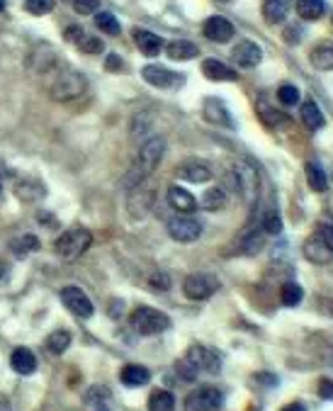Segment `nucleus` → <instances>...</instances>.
Masks as SVG:
<instances>
[{
    "label": "nucleus",
    "instance_id": "nucleus-1",
    "mask_svg": "<svg viewBox=\"0 0 333 411\" xmlns=\"http://www.w3.org/2000/svg\"><path fill=\"white\" fill-rule=\"evenodd\" d=\"M130 324L141 336H156V333H163L171 326V319H168V314L151 309V307H136L130 316Z\"/></svg>",
    "mask_w": 333,
    "mask_h": 411
},
{
    "label": "nucleus",
    "instance_id": "nucleus-2",
    "mask_svg": "<svg viewBox=\"0 0 333 411\" xmlns=\"http://www.w3.org/2000/svg\"><path fill=\"white\" fill-rule=\"evenodd\" d=\"M86 91H88V80H86V75L78 73V71H61V73L56 75L54 83L49 86L51 97L59 102L75 100V97L83 95Z\"/></svg>",
    "mask_w": 333,
    "mask_h": 411
},
{
    "label": "nucleus",
    "instance_id": "nucleus-3",
    "mask_svg": "<svg viewBox=\"0 0 333 411\" xmlns=\"http://www.w3.org/2000/svg\"><path fill=\"white\" fill-rule=\"evenodd\" d=\"M226 180L234 183V190L243 198V202H256L258 198V173L256 168L248 166V163H236V166L229 171Z\"/></svg>",
    "mask_w": 333,
    "mask_h": 411
},
{
    "label": "nucleus",
    "instance_id": "nucleus-4",
    "mask_svg": "<svg viewBox=\"0 0 333 411\" xmlns=\"http://www.w3.org/2000/svg\"><path fill=\"white\" fill-rule=\"evenodd\" d=\"M90 244H92V234L88 229H83V226H78V229H69L59 236V241H56V253H59L61 258H66V261H73V258L83 256Z\"/></svg>",
    "mask_w": 333,
    "mask_h": 411
},
{
    "label": "nucleus",
    "instance_id": "nucleus-5",
    "mask_svg": "<svg viewBox=\"0 0 333 411\" xmlns=\"http://www.w3.org/2000/svg\"><path fill=\"white\" fill-rule=\"evenodd\" d=\"M217 290H219V280H217L214 275H210V272H193V275H188L183 283L185 297L195 299V302H199V299H210Z\"/></svg>",
    "mask_w": 333,
    "mask_h": 411
},
{
    "label": "nucleus",
    "instance_id": "nucleus-6",
    "mask_svg": "<svg viewBox=\"0 0 333 411\" xmlns=\"http://www.w3.org/2000/svg\"><path fill=\"white\" fill-rule=\"evenodd\" d=\"M183 360L195 370V373H219L221 370L219 353H214L207 346H190Z\"/></svg>",
    "mask_w": 333,
    "mask_h": 411
},
{
    "label": "nucleus",
    "instance_id": "nucleus-7",
    "mask_svg": "<svg viewBox=\"0 0 333 411\" xmlns=\"http://www.w3.org/2000/svg\"><path fill=\"white\" fill-rule=\"evenodd\" d=\"M224 404V395L217 387H199L185 399V411H217Z\"/></svg>",
    "mask_w": 333,
    "mask_h": 411
},
{
    "label": "nucleus",
    "instance_id": "nucleus-8",
    "mask_svg": "<svg viewBox=\"0 0 333 411\" xmlns=\"http://www.w3.org/2000/svg\"><path fill=\"white\" fill-rule=\"evenodd\" d=\"M61 302H64L66 309H69L71 314L78 316V319H90L92 312H95V307H92L90 297H88V294L83 292L81 287H75V285H71V287L61 290Z\"/></svg>",
    "mask_w": 333,
    "mask_h": 411
},
{
    "label": "nucleus",
    "instance_id": "nucleus-9",
    "mask_svg": "<svg viewBox=\"0 0 333 411\" xmlns=\"http://www.w3.org/2000/svg\"><path fill=\"white\" fill-rule=\"evenodd\" d=\"M163 154H166V141H163L161 137H153V139L146 141V144L139 149V156H136V166H139L141 176L153 171V168L161 163Z\"/></svg>",
    "mask_w": 333,
    "mask_h": 411
},
{
    "label": "nucleus",
    "instance_id": "nucleus-10",
    "mask_svg": "<svg viewBox=\"0 0 333 411\" xmlns=\"http://www.w3.org/2000/svg\"><path fill=\"white\" fill-rule=\"evenodd\" d=\"M168 234H171V239L180 241V244H190V241L199 239V234H202V224H199L197 219H190V217H173L171 222H168Z\"/></svg>",
    "mask_w": 333,
    "mask_h": 411
},
{
    "label": "nucleus",
    "instance_id": "nucleus-11",
    "mask_svg": "<svg viewBox=\"0 0 333 411\" xmlns=\"http://www.w3.org/2000/svg\"><path fill=\"white\" fill-rule=\"evenodd\" d=\"M141 75H144L146 83H151V86L156 88H175V86H183L185 78L183 75H175L173 71H168L166 66H144L141 69Z\"/></svg>",
    "mask_w": 333,
    "mask_h": 411
},
{
    "label": "nucleus",
    "instance_id": "nucleus-12",
    "mask_svg": "<svg viewBox=\"0 0 333 411\" xmlns=\"http://www.w3.org/2000/svg\"><path fill=\"white\" fill-rule=\"evenodd\" d=\"M232 56L241 69H253V66H258L260 59H263V49L256 42H251V39H243V42H238L236 47L232 49Z\"/></svg>",
    "mask_w": 333,
    "mask_h": 411
},
{
    "label": "nucleus",
    "instance_id": "nucleus-13",
    "mask_svg": "<svg viewBox=\"0 0 333 411\" xmlns=\"http://www.w3.org/2000/svg\"><path fill=\"white\" fill-rule=\"evenodd\" d=\"M202 32H204V37L210 39V42H217V44H224V42H229V39L234 37V25L226 17H219V15H214V17H210V20L204 22V27H202Z\"/></svg>",
    "mask_w": 333,
    "mask_h": 411
},
{
    "label": "nucleus",
    "instance_id": "nucleus-14",
    "mask_svg": "<svg viewBox=\"0 0 333 411\" xmlns=\"http://www.w3.org/2000/svg\"><path fill=\"white\" fill-rule=\"evenodd\" d=\"M304 256L312 263H317V266H328V263L333 261V251L326 246V241L321 239L319 231H314V234L304 241Z\"/></svg>",
    "mask_w": 333,
    "mask_h": 411
},
{
    "label": "nucleus",
    "instance_id": "nucleus-15",
    "mask_svg": "<svg viewBox=\"0 0 333 411\" xmlns=\"http://www.w3.org/2000/svg\"><path fill=\"white\" fill-rule=\"evenodd\" d=\"M151 204H153V190L151 187H146L144 183H136L134 187H132L130 193V212L132 217L141 219L149 214Z\"/></svg>",
    "mask_w": 333,
    "mask_h": 411
},
{
    "label": "nucleus",
    "instance_id": "nucleus-16",
    "mask_svg": "<svg viewBox=\"0 0 333 411\" xmlns=\"http://www.w3.org/2000/svg\"><path fill=\"white\" fill-rule=\"evenodd\" d=\"M177 178H183L188 183H207L212 180V168L204 161H183L177 166Z\"/></svg>",
    "mask_w": 333,
    "mask_h": 411
},
{
    "label": "nucleus",
    "instance_id": "nucleus-17",
    "mask_svg": "<svg viewBox=\"0 0 333 411\" xmlns=\"http://www.w3.org/2000/svg\"><path fill=\"white\" fill-rule=\"evenodd\" d=\"M168 204L180 214H193L195 209H197V200H195V195H190L185 187H177V185L168 187Z\"/></svg>",
    "mask_w": 333,
    "mask_h": 411
},
{
    "label": "nucleus",
    "instance_id": "nucleus-18",
    "mask_svg": "<svg viewBox=\"0 0 333 411\" xmlns=\"http://www.w3.org/2000/svg\"><path fill=\"white\" fill-rule=\"evenodd\" d=\"M66 39H69L71 44H75V47H81V51L86 54H100L102 49H105V44H102L100 39L86 34V30H81V27H69V30H66Z\"/></svg>",
    "mask_w": 333,
    "mask_h": 411
},
{
    "label": "nucleus",
    "instance_id": "nucleus-19",
    "mask_svg": "<svg viewBox=\"0 0 333 411\" xmlns=\"http://www.w3.org/2000/svg\"><path fill=\"white\" fill-rule=\"evenodd\" d=\"M134 42L144 56H158L163 51V39L149 30H134Z\"/></svg>",
    "mask_w": 333,
    "mask_h": 411
},
{
    "label": "nucleus",
    "instance_id": "nucleus-20",
    "mask_svg": "<svg viewBox=\"0 0 333 411\" xmlns=\"http://www.w3.org/2000/svg\"><path fill=\"white\" fill-rule=\"evenodd\" d=\"M204 119L212 124H224V127H232V117H229V110L221 100L217 97H207L204 100Z\"/></svg>",
    "mask_w": 333,
    "mask_h": 411
},
{
    "label": "nucleus",
    "instance_id": "nucleus-21",
    "mask_svg": "<svg viewBox=\"0 0 333 411\" xmlns=\"http://www.w3.org/2000/svg\"><path fill=\"white\" fill-rule=\"evenodd\" d=\"M202 73H204V78H210V80H238L236 71H234L232 66L221 64L219 59L202 61Z\"/></svg>",
    "mask_w": 333,
    "mask_h": 411
},
{
    "label": "nucleus",
    "instance_id": "nucleus-22",
    "mask_svg": "<svg viewBox=\"0 0 333 411\" xmlns=\"http://www.w3.org/2000/svg\"><path fill=\"white\" fill-rule=\"evenodd\" d=\"M10 365L17 375H32L37 370V358H34V353L29 348H15Z\"/></svg>",
    "mask_w": 333,
    "mask_h": 411
},
{
    "label": "nucleus",
    "instance_id": "nucleus-23",
    "mask_svg": "<svg viewBox=\"0 0 333 411\" xmlns=\"http://www.w3.org/2000/svg\"><path fill=\"white\" fill-rule=\"evenodd\" d=\"M290 0H265L263 3V17L268 25H280L290 12Z\"/></svg>",
    "mask_w": 333,
    "mask_h": 411
},
{
    "label": "nucleus",
    "instance_id": "nucleus-24",
    "mask_svg": "<svg viewBox=\"0 0 333 411\" xmlns=\"http://www.w3.org/2000/svg\"><path fill=\"white\" fill-rule=\"evenodd\" d=\"M168 56H171L173 61H190V59H195L199 54V49H197V44L195 42H188V39H175V42H171L168 44Z\"/></svg>",
    "mask_w": 333,
    "mask_h": 411
},
{
    "label": "nucleus",
    "instance_id": "nucleus-25",
    "mask_svg": "<svg viewBox=\"0 0 333 411\" xmlns=\"http://www.w3.org/2000/svg\"><path fill=\"white\" fill-rule=\"evenodd\" d=\"M119 379H122L124 387H144L151 379V373L146 368H141V365H127L119 373Z\"/></svg>",
    "mask_w": 333,
    "mask_h": 411
},
{
    "label": "nucleus",
    "instance_id": "nucleus-26",
    "mask_svg": "<svg viewBox=\"0 0 333 411\" xmlns=\"http://www.w3.org/2000/svg\"><path fill=\"white\" fill-rule=\"evenodd\" d=\"M258 117H260V122L265 124V127H270V129H275L278 124H282V122H287V115H282L280 110H275L273 105H268V100L265 97H258Z\"/></svg>",
    "mask_w": 333,
    "mask_h": 411
},
{
    "label": "nucleus",
    "instance_id": "nucleus-27",
    "mask_svg": "<svg viewBox=\"0 0 333 411\" xmlns=\"http://www.w3.org/2000/svg\"><path fill=\"white\" fill-rule=\"evenodd\" d=\"M301 122H304L306 129H312V132H317V129H321L323 124H326L321 110H319V105L314 100H306L304 105H301Z\"/></svg>",
    "mask_w": 333,
    "mask_h": 411
},
{
    "label": "nucleus",
    "instance_id": "nucleus-28",
    "mask_svg": "<svg viewBox=\"0 0 333 411\" xmlns=\"http://www.w3.org/2000/svg\"><path fill=\"white\" fill-rule=\"evenodd\" d=\"M309 61L317 71H333V44H319L309 54Z\"/></svg>",
    "mask_w": 333,
    "mask_h": 411
},
{
    "label": "nucleus",
    "instance_id": "nucleus-29",
    "mask_svg": "<svg viewBox=\"0 0 333 411\" xmlns=\"http://www.w3.org/2000/svg\"><path fill=\"white\" fill-rule=\"evenodd\" d=\"M295 10L301 20H319L326 12V3L323 0H297Z\"/></svg>",
    "mask_w": 333,
    "mask_h": 411
},
{
    "label": "nucleus",
    "instance_id": "nucleus-30",
    "mask_svg": "<svg viewBox=\"0 0 333 411\" xmlns=\"http://www.w3.org/2000/svg\"><path fill=\"white\" fill-rule=\"evenodd\" d=\"M304 173H306V183H309V187H312L314 193H323L328 185L326 180V173H323V168L319 166V163H314V161H309L304 166Z\"/></svg>",
    "mask_w": 333,
    "mask_h": 411
},
{
    "label": "nucleus",
    "instance_id": "nucleus-31",
    "mask_svg": "<svg viewBox=\"0 0 333 411\" xmlns=\"http://www.w3.org/2000/svg\"><path fill=\"white\" fill-rule=\"evenodd\" d=\"M86 404L92 411H110V390L108 387H92L86 395Z\"/></svg>",
    "mask_w": 333,
    "mask_h": 411
},
{
    "label": "nucleus",
    "instance_id": "nucleus-32",
    "mask_svg": "<svg viewBox=\"0 0 333 411\" xmlns=\"http://www.w3.org/2000/svg\"><path fill=\"white\" fill-rule=\"evenodd\" d=\"M149 411H175V397L168 390H156L149 397Z\"/></svg>",
    "mask_w": 333,
    "mask_h": 411
},
{
    "label": "nucleus",
    "instance_id": "nucleus-33",
    "mask_svg": "<svg viewBox=\"0 0 333 411\" xmlns=\"http://www.w3.org/2000/svg\"><path fill=\"white\" fill-rule=\"evenodd\" d=\"M202 207L210 209V212L224 209L226 207V190L224 187H210V190L202 195Z\"/></svg>",
    "mask_w": 333,
    "mask_h": 411
},
{
    "label": "nucleus",
    "instance_id": "nucleus-34",
    "mask_svg": "<svg viewBox=\"0 0 333 411\" xmlns=\"http://www.w3.org/2000/svg\"><path fill=\"white\" fill-rule=\"evenodd\" d=\"M71 346V333L64 331V329H59V331L49 333L47 336V351L54 353V355H61V353H66V348Z\"/></svg>",
    "mask_w": 333,
    "mask_h": 411
},
{
    "label": "nucleus",
    "instance_id": "nucleus-35",
    "mask_svg": "<svg viewBox=\"0 0 333 411\" xmlns=\"http://www.w3.org/2000/svg\"><path fill=\"white\" fill-rule=\"evenodd\" d=\"M280 299H282L285 307H297L304 299V290L297 283H285L282 285V292H280Z\"/></svg>",
    "mask_w": 333,
    "mask_h": 411
},
{
    "label": "nucleus",
    "instance_id": "nucleus-36",
    "mask_svg": "<svg viewBox=\"0 0 333 411\" xmlns=\"http://www.w3.org/2000/svg\"><path fill=\"white\" fill-rule=\"evenodd\" d=\"M95 25H97V30L105 34H119V22L112 12H97Z\"/></svg>",
    "mask_w": 333,
    "mask_h": 411
},
{
    "label": "nucleus",
    "instance_id": "nucleus-37",
    "mask_svg": "<svg viewBox=\"0 0 333 411\" xmlns=\"http://www.w3.org/2000/svg\"><path fill=\"white\" fill-rule=\"evenodd\" d=\"M37 248H39V239H37V236H32V234L12 241V251H15V256H20V258L27 256L29 251H37Z\"/></svg>",
    "mask_w": 333,
    "mask_h": 411
},
{
    "label": "nucleus",
    "instance_id": "nucleus-38",
    "mask_svg": "<svg viewBox=\"0 0 333 411\" xmlns=\"http://www.w3.org/2000/svg\"><path fill=\"white\" fill-rule=\"evenodd\" d=\"M278 100H280V105H285V107L297 105V102H299V88L292 86V83L280 86L278 88Z\"/></svg>",
    "mask_w": 333,
    "mask_h": 411
},
{
    "label": "nucleus",
    "instance_id": "nucleus-39",
    "mask_svg": "<svg viewBox=\"0 0 333 411\" xmlns=\"http://www.w3.org/2000/svg\"><path fill=\"white\" fill-rule=\"evenodd\" d=\"M25 10L29 15H47L54 10V0H25Z\"/></svg>",
    "mask_w": 333,
    "mask_h": 411
},
{
    "label": "nucleus",
    "instance_id": "nucleus-40",
    "mask_svg": "<svg viewBox=\"0 0 333 411\" xmlns=\"http://www.w3.org/2000/svg\"><path fill=\"white\" fill-rule=\"evenodd\" d=\"M263 229H265V234H280L282 231V219H280V214L275 212V209H270L268 214H265V219H263Z\"/></svg>",
    "mask_w": 333,
    "mask_h": 411
},
{
    "label": "nucleus",
    "instance_id": "nucleus-41",
    "mask_svg": "<svg viewBox=\"0 0 333 411\" xmlns=\"http://www.w3.org/2000/svg\"><path fill=\"white\" fill-rule=\"evenodd\" d=\"M260 248H263V236H260V234H251V236H246V239H243L241 253L251 256V253H258Z\"/></svg>",
    "mask_w": 333,
    "mask_h": 411
},
{
    "label": "nucleus",
    "instance_id": "nucleus-42",
    "mask_svg": "<svg viewBox=\"0 0 333 411\" xmlns=\"http://www.w3.org/2000/svg\"><path fill=\"white\" fill-rule=\"evenodd\" d=\"M73 8L78 15H90L97 10V0H73Z\"/></svg>",
    "mask_w": 333,
    "mask_h": 411
},
{
    "label": "nucleus",
    "instance_id": "nucleus-43",
    "mask_svg": "<svg viewBox=\"0 0 333 411\" xmlns=\"http://www.w3.org/2000/svg\"><path fill=\"white\" fill-rule=\"evenodd\" d=\"M151 287L153 290H168L171 287V278H168L166 272H156V275H153V278H151Z\"/></svg>",
    "mask_w": 333,
    "mask_h": 411
},
{
    "label": "nucleus",
    "instance_id": "nucleus-44",
    "mask_svg": "<svg viewBox=\"0 0 333 411\" xmlns=\"http://www.w3.org/2000/svg\"><path fill=\"white\" fill-rule=\"evenodd\" d=\"M317 392H319V397L321 399H333V382L331 379H319V387H317Z\"/></svg>",
    "mask_w": 333,
    "mask_h": 411
},
{
    "label": "nucleus",
    "instance_id": "nucleus-45",
    "mask_svg": "<svg viewBox=\"0 0 333 411\" xmlns=\"http://www.w3.org/2000/svg\"><path fill=\"white\" fill-rule=\"evenodd\" d=\"M299 39H301V27H297V25L285 27V42L287 44H299Z\"/></svg>",
    "mask_w": 333,
    "mask_h": 411
},
{
    "label": "nucleus",
    "instance_id": "nucleus-46",
    "mask_svg": "<svg viewBox=\"0 0 333 411\" xmlns=\"http://www.w3.org/2000/svg\"><path fill=\"white\" fill-rule=\"evenodd\" d=\"M317 231H319V234H321V239L326 241V246L333 251V224H321Z\"/></svg>",
    "mask_w": 333,
    "mask_h": 411
},
{
    "label": "nucleus",
    "instance_id": "nucleus-47",
    "mask_svg": "<svg viewBox=\"0 0 333 411\" xmlns=\"http://www.w3.org/2000/svg\"><path fill=\"white\" fill-rule=\"evenodd\" d=\"M108 69L112 71V73H117V71H122V69H124L122 59H119V56H114V54H112V56H110V59H108Z\"/></svg>",
    "mask_w": 333,
    "mask_h": 411
},
{
    "label": "nucleus",
    "instance_id": "nucleus-48",
    "mask_svg": "<svg viewBox=\"0 0 333 411\" xmlns=\"http://www.w3.org/2000/svg\"><path fill=\"white\" fill-rule=\"evenodd\" d=\"M280 411H306V406L301 404V401H292V404H287V406H282Z\"/></svg>",
    "mask_w": 333,
    "mask_h": 411
},
{
    "label": "nucleus",
    "instance_id": "nucleus-49",
    "mask_svg": "<svg viewBox=\"0 0 333 411\" xmlns=\"http://www.w3.org/2000/svg\"><path fill=\"white\" fill-rule=\"evenodd\" d=\"M3 8H5V0H0V10H3Z\"/></svg>",
    "mask_w": 333,
    "mask_h": 411
}]
</instances>
